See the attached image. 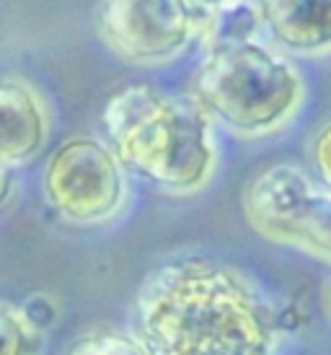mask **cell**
Listing matches in <instances>:
<instances>
[{
	"mask_svg": "<svg viewBox=\"0 0 331 355\" xmlns=\"http://www.w3.org/2000/svg\"><path fill=\"white\" fill-rule=\"evenodd\" d=\"M192 96L238 138L283 130L305 101V80L285 52L259 40L210 42L192 78Z\"/></svg>",
	"mask_w": 331,
	"mask_h": 355,
	"instance_id": "3957f363",
	"label": "cell"
},
{
	"mask_svg": "<svg viewBox=\"0 0 331 355\" xmlns=\"http://www.w3.org/2000/svg\"><path fill=\"white\" fill-rule=\"evenodd\" d=\"M65 355H156L140 335L122 329H93L80 335Z\"/></svg>",
	"mask_w": 331,
	"mask_h": 355,
	"instance_id": "30bf717a",
	"label": "cell"
},
{
	"mask_svg": "<svg viewBox=\"0 0 331 355\" xmlns=\"http://www.w3.org/2000/svg\"><path fill=\"white\" fill-rule=\"evenodd\" d=\"M10 198H13V174L10 168L0 166V210L8 205Z\"/></svg>",
	"mask_w": 331,
	"mask_h": 355,
	"instance_id": "5bb4252c",
	"label": "cell"
},
{
	"mask_svg": "<svg viewBox=\"0 0 331 355\" xmlns=\"http://www.w3.org/2000/svg\"><path fill=\"white\" fill-rule=\"evenodd\" d=\"M244 216L267 241L331 265V189L295 164L259 171L244 192Z\"/></svg>",
	"mask_w": 331,
	"mask_h": 355,
	"instance_id": "277c9868",
	"label": "cell"
},
{
	"mask_svg": "<svg viewBox=\"0 0 331 355\" xmlns=\"http://www.w3.org/2000/svg\"><path fill=\"white\" fill-rule=\"evenodd\" d=\"M109 148L127 174L171 195H197L217 168L215 122L195 96L127 86L104 107Z\"/></svg>",
	"mask_w": 331,
	"mask_h": 355,
	"instance_id": "7a4b0ae2",
	"label": "cell"
},
{
	"mask_svg": "<svg viewBox=\"0 0 331 355\" xmlns=\"http://www.w3.org/2000/svg\"><path fill=\"white\" fill-rule=\"evenodd\" d=\"M311 158H313V166H316V174L321 179V184L331 189V119L319 130V135L313 138Z\"/></svg>",
	"mask_w": 331,
	"mask_h": 355,
	"instance_id": "4fadbf2b",
	"label": "cell"
},
{
	"mask_svg": "<svg viewBox=\"0 0 331 355\" xmlns=\"http://www.w3.org/2000/svg\"><path fill=\"white\" fill-rule=\"evenodd\" d=\"M215 13L189 0H101L98 34L109 50L129 65H166L195 42L205 44Z\"/></svg>",
	"mask_w": 331,
	"mask_h": 355,
	"instance_id": "8992f818",
	"label": "cell"
},
{
	"mask_svg": "<svg viewBox=\"0 0 331 355\" xmlns=\"http://www.w3.org/2000/svg\"><path fill=\"white\" fill-rule=\"evenodd\" d=\"M52 132L44 96L19 76H0V166L16 168L37 158Z\"/></svg>",
	"mask_w": 331,
	"mask_h": 355,
	"instance_id": "52a82bcc",
	"label": "cell"
},
{
	"mask_svg": "<svg viewBox=\"0 0 331 355\" xmlns=\"http://www.w3.org/2000/svg\"><path fill=\"white\" fill-rule=\"evenodd\" d=\"M321 301H323L326 314H329V319H331V272L326 275V280H323V286H321Z\"/></svg>",
	"mask_w": 331,
	"mask_h": 355,
	"instance_id": "2e32d148",
	"label": "cell"
},
{
	"mask_svg": "<svg viewBox=\"0 0 331 355\" xmlns=\"http://www.w3.org/2000/svg\"><path fill=\"white\" fill-rule=\"evenodd\" d=\"M127 171L107 143L91 135L62 140L42 177L47 205L73 226H104L125 210Z\"/></svg>",
	"mask_w": 331,
	"mask_h": 355,
	"instance_id": "5b68a950",
	"label": "cell"
},
{
	"mask_svg": "<svg viewBox=\"0 0 331 355\" xmlns=\"http://www.w3.org/2000/svg\"><path fill=\"white\" fill-rule=\"evenodd\" d=\"M195 8L205 10V13H217V10L228 8V6H235V3H244V0H189Z\"/></svg>",
	"mask_w": 331,
	"mask_h": 355,
	"instance_id": "9a60e30c",
	"label": "cell"
},
{
	"mask_svg": "<svg viewBox=\"0 0 331 355\" xmlns=\"http://www.w3.org/2000/svg\"><path fill=\"white\" fill-rule=\"evenodd\" d=\"M44 332L31 324L21 306L0 301V355H42Z\"/></svg>",
	"mask_w": 331,
	"mask_h": 355,
	"instance_id": "9c48e42d",
	"label": "cell"
},
{
	"mask_svg": "<svg viewBox=\"0 0 331 355\" xmlns=\"http://www.w3.org/2000/svg\"><path fill=\"white\" fill-rule=\"evenodd\" d=\"M259 26H262V24H259L256 8L249 6L244 0V3H235V6H228V8L215 13L213 26H210V34H207L205 44H210V42L253 40Z\"/></svg>",
	"mask_w": 331,
	"mask_h": 355,
	"instance_id": "8fae6325",
	"label": "cell"
},
{
	"mask_svg": "<svg viewBox=\"0 0 331 355\" xmlns=\"http://www.w3.org/2000/svg\"><path fill=\"white\" fill-rule=\"evenodd\" d=\"M21 311H24L26 319H29L37 329H42V332H44L49 324H55V319H57V304H55L47 293H34V296H29L24 301V306H21Z\"/></svg>",
	"mask_w": 331,
	"mask_h": 355,
	"instance_id": "7c38bea8",
	"label": "cell"
},
{
	"mask_svg": "<svg viewBox=\"0 0 331 355\" xmlns=\"http://www.w3.org/2000/svg\"><path fill=\"white\" fill-rule=\"evenodd\" d=\"M253 8L280 52L305 60L331 55V0H256Z\"/></svg>",
	"mask_w": 331,
	"mask_h": 355,
	"instance_id": "ba28073f",
	"label": "cell"
},
{
	"mask_svg": "<svg viewBox=\"0 0 331 355\" xmlns=\"http://www.w3.org/2000/svg\"><path fill=\"white\" fill-rule=\"evenodd\" d=\"M140 337L156 355H274L277 319L235 267L213 257L158 265L135 301Z\"/></svg>",
	"mask_w": 331,
	"mask_h": 355,
	"instance_id": "6da1fadb",
	"label": "cell"
}]
</instances>
